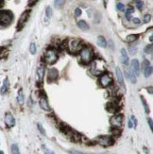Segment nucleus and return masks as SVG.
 Segmentation results:
<instances>
[{
    "label": "nucleus",
    "instance_id": "22",
    "mask_svg": "<svg viewBox=\"0 0 153 154\" xmlns=\"http://www.w3.org/2000/svg\"><path fill=\"white\" fill-rule=\"evenodd\" d=\"M138 39V35L137 34H131V35H128L126 38V41L128 43H133L135 42L136 40Z\"/></svg>",
    "mask_w": 153,
    "mask_h": 154
},
{
    "label": "nucleus",
    "instance_id": "32",
    "mask_svg": "<svg viewBox=\"0 0 153 154\" xmlns=\"http://www.w3.org/2000/svg\"><path fill=\"white\" fill-rule=\"evenodd\" d=\"M29 50H30V53L31 54H35V53H36V45H35V43H31V44H30V47H29Z\"/></svg>",
    "mask_w": 153,
    "mask_h": 154
},
{
    "label": "nucleus",
    "instance_id": "15",
    "mask_svg": "<svg viewBox=\"0 0 153 154\" xmlns=\"http://www.w3.org/2000/svg\"><path fill=\"white\" fill-rule=\"evenodd\" d=\"M121 63L124 65H126V66L129 64V57L126 52V49L124 48L121 49Z\"/></svg>",
    "mask_w": 153,
    "mask_h": 154
},
{
    "label": "nucleus",
    "instance_id": "49",
    "mask_svg": "<svg viewBox=\"0 0 153 154\" xmlns=\"http://www.w3.org/2000/svg\"><path fill=\"white\" fill-rule=\"evenodd\" d=\"M134 1H139V0H134Z\"/></svg>",
    "mask_w": 153,
    "mask_h": 154
},
{
    "label": "nucleus",
    "instance_id": "1",
    "mask_svg": "<svg viewBox=\"0 0 153 154\" xmlns=\"http://www.w3.org/2000/svg\"><path fill=\"white\" fill-rule=\"evenodd\" d=\"M94 58V52L92 50V48L85 47L83 48H81L80 50V59L82 61L83 63H89L92 61Z\"/></svg>",
    "mask_w": 153,
    "mask_h": 154
},
{
    "label": "nucleus",
    "instance_id": "46",
    "mask_svg": "<svg viewBox=\"0 0 153 154\" xmlns=\"http://www.w3.org/2000/svg\"><path fill=\"white\" fill-rule=\"evenodd\" d=\"M149 41H150V42L152 43V41H153V38H152V36H150V37H149Z\"/></svg>",
    "mask_w": 153,
    "mask_h": 154
},
{
    "label": "nucleus",
    "instance_id": "23",
    "mask_svg": "<svg viewBox=\"0 0 153 154\" xmlns=\"http://www.w3.org/2000/svg\"><path fill=\"white\" fill-rule=\"evenodd\" d=\"M17 101L20 105H23L24 104V94H23L22 90H19L18 92V96H17Z\"/></svg>",
    "mask_w": 153,
    "mask_h": 154
},
{
    "label": "nucleus",
    "instance_id": "13",
    "mask_svg": "<svg viewBox=\"0 0 153 154\" xmlns=\"http://www.w3.org/2000/svg\"><path fill=\"white\" fill-rule=\"evenodd\" d=\"M39 104H40V107L42 108V109L44 110V111L49 112V111L51 110L49 104H48V101H47V97H42L40 98V100H39Z\"/></svg>",
    "mask_w": 153,
    "mask_h": 154
},
{
    "label": "nucleus",
    "instance_id": "2",
    "mask_svg": "<svg viewBox=\"0 0 153 154\" xmlns=\"http://www.w3.org/2000/svg\"><path fill=\"white\" fill-rule=\"evenodd\" d=\"M58 60V54L55 49H47L44 55V61L47 64H53Z\"/></svg>",
    "mask_w": 153,
    "mask_h": 154
},
{
    "label": "nucleus",
    "instance_id": "25",
    "mask_svg": "<svg viewBox=\"0 0 153 154\" xmlns=\"http://www.w3.org/2000/svg\"><path fill=\"white\" fill-rule=\"evenodd\" d=\"M65 3V0H55V3H54V6H55V8H61V7H63V5Z\"/></svg>",
    "mask_w": 153,
    "mask_h": 154
},
{
    "label": "nucleus",
    "instance_id": "10",
    "mask_svg": "<svg viewBox=\"0 0 153 154\" xmlns=\"http://www.w3.org/2000/svg\"><path fill=\"white\" fill-rule=\"evenodd\" d=\"M59 77V72L56 68H50L48 70V74H47V78L48 81H54L56 80Z\"/></svg>",
    "mask_w": 153,
    "mask_h": 154
},
{
    "label": "nucleus",
    "instance_id": "4",
    "mask_svg": "<svg viewBox=\"0 0 153 154\" xmlns=\"http://www.w3.org/2000/svg\"><path fill=\"white\" fill-rule=\"evenodd\" d=\"M67 48L68 50L72 53H76V52L80 51L81 48V41L79 39H71V40L67 43Z\"/></svg>",
    "mask_w": 153,
    "mask_h": 154
},
{
    "label": "nucleus",
    "instance_id": "7",
    "mask_svg": "<svg viewBox=\"0 0 153 154\" xmlns=\"http://www.w3.org/2000/svg\"><path fill=\"white\" fill-rule=\"evenodd\" d=\"M104 70V65H103V61L101 64H98V60H96L95 63H93L92 68H91V71L94 75H100L103 73Z\"/></svg>",
    "mask_w": 153,
    "mask_h": 154
},
{
    "label": "nucleus",
    "instance_id": "3",
    "mask_svg": "<svg viewBox=\"0 0 153 154\" xmlns=\"http://www.w3.org/2000/svg\"><path fill=\"white\" fill-rule=\"evenodd\" d=\"M13 15L9 11H0V25L8 26L11 23Z\"/></svg>",
    "mask_w": 153,
    "mask_h": 154
},
{
    "label": "nucleus",
    "instance_id": "17",
    "mask_svg": "<svg viewBox=\"0 0 153 154\" xmlns=\"http://www.w3.org/2000/svg\"><path fill=\"white\" fill-rule=\"evenodd\" d=\"M97 45H98L100 47H107L106 39L104 38L103 36H98V37H97Z\"/></svg>",
    "mask_w": 153,
    "mask_h": 154
},
{
    "label": "nucleus",
    "instance_id": "24",
    "mask_svg": "<svg viewBox=\"0 0 153 154\" xmlns=\"http://www.w3.org/2000/svg\"><path fill=\"white\" fill-rule=\"evenodd\" d=\"M151 74H152V66L151 65H149V66L146 67L144 69V75H145L146 78H148V77L151 76Z\"/></svg>",
    "mask_w": 153,
    "mask_h": 154
},
{
    "label": "nucleus",
    "instance_id": "35",
    "mask_svg": "<svg viewBox=\"0 0 153 154\" xmlns=\"http://www.w3.org/2000/svg\"><path fill=\"white\" fill-rule=\"evenodd\" d=\"M150 65V63H149V61L148 60H145L144 61H143V63H142V67H143V69H145L146 67H148Z\"/></svg>",
    "mask_w": 153,
    "mask_h": 154
},
{
    "label": "nucleus",
    "instance_id": "6",
    "mask_svg": "<svg viewBox=\"0 0 153 154\" xmlns=\"http://www.w3.org/2000/svg\"><path fill=\"white\" fill-rule=\"evenodd\" d=\"M111 125H112L115 129H118L122 126V122H123V116L121 114H115L113 116L110 120Z\"/></svg>",
    "mask_w": 153,
    "mask_h": 154
},
{
    "label": "nucleus",
    "instance_id": "33",
    "mask_svg": "<svg viewBox=\"0 0 153 154\" xmlns=\"http://www.w3.org/2000/svg\"><path fill=\"white\" fill-rule=\"evenodd\" d=\"M136 7L138 8L139 11H142L143 8H144V3L141 2V1H138V2H137V4H136Z\"/></svg>",
    "mask_w": 153,
    "mask_h": 154
},
{
    "label": "nucleus",
    "instance_id": "30",
    "mask_svg": "<svg viewBox=\"0 0 153 154\" xmlns=\"http://www.w3.org/2000/svg\"><path fill=\"white\" fill-rule=\"evenodd\" d=\"M133 11H134V9H133L132 8H129L126 11V17H127L128 20H131V14H132Z\"/></svg>",
    "mask_w": 153,
    "mask_h": 154
},
{
    "label": "nucleus",
    "instance_id": "38",
    "mask_svg": "<svg viewBox=\"0 0 153 154\" xmlns=\"http://www.w3.org/2000/svg\"><path fill=\"white\" fill-rule=\"evenodd\" d=\"M150 19H151L150 14H146L145 17H144V22L145 23H148L149 21H150Z\"/></svg>",
    "mask_w": 153,
    "mask_h": 154
},
{
    "label": "nucleus",
    "instance_id": "36",
    "mask_svg": "<svg viewBox=\"0 0 153 154\" xmlns=\"http://www.w3.org/2000/svg\"><path fill=\"white\" fill-rule=\"evenodd\" d=\"M80 15H81V9L80 8L75 9V16H76V17H79Z\"/></svg>",
    "mask_w": 153,
    "mask_h": 154
},
{
    "label": "nucleus",
    "instance_id": "12",
    "mask_svg": "<svg viewBox=\"0 0 153 154\" xmlns=\"http://www.w3.org/2000/svg\"><path fill=\"white\" fill-rule=\"evenodd\" d=\"M131 71L135 76H139L140 75V63L136 59L131 61Z\"/></svg>",
    "mask_w": 153,
    "mask_h": 154
},
{
    "label": "nucleus",
    "instance_id": "19",
    "mask_svg": "<svg viewBox=\"0 0 153 154\" xmlns=\"http://www.w3.org/2000/svg\"><path fill=\"white\" fill-rule=\"evenodd\" d=\"M78 27H79L81 29V30H84V31L89 29V26H88L87 23L85 21H83V20L78 22Z\"/></svg>",
    "mask_w": 153,
    "mask_h": 154
},
{
    "label": "nucleus",
    "instance_id": "37",
    "mask_svg": "<svg viewBox=\"0 0 153 154\" xmlns=\"http://www.w3.org/2000/svg\"><path fill=\"white\" fill-rule=\"evenodd\" d=\"M131 121L132 122V125H133V127L136 128V126H137V120H136V118H135V117L133 116L131 117Z\"/></svg>",
    "mask_w": 153,
    "mask_h": 154
},
{
    "label": "nucleus",
    "instance_id": "39",
    "mask_svg": "<svg viewBox=\"0 0 153 154\" xmlns=\"http://www.w3.org/2000/svg\"><path fill=\"white\" fill-rule=\"evenodd\" d=\"M117 9H118L119 11H124V5H123L122 3H118V4H117Z\"/></svg>",
    "mask_w": 153,
    "mask_h": 154
},
{
    "label": "nucleus",
    "instance_id": "26",
    "mask_svg": "<svg viewBox=\"0 0 153 154\" xmlns=\"http://www.w3.org/2000/svg\"><path fill=\"white\" fill-rule=\"evenodd\" d=\"M52 16V9L50 7H47L45 9V17L47 19H50Z\"/></svg>",
    "mask_w": 153,
    "mask_h": 154
},
{
    "label": "nucleus",
    "instance_id": "21",
    "mask_svg": "<svg viewBox=\"0 0 153 154\" xmlns=\"http://www.w3.org/2000/svg\"><path fill=\"white\" fill-rule=\"evenodd\" d=\"M44 66L43 64H40V66L37 68V75L39 78V80H41L44 77Z\"/></svg>",
    "mask_w": 153,
    "mask_h": 154
},
{
    "label": "nucleus",
    "instance_id": "29",
    "mask_svg": "<svg viewBox=\"0 0 153 154\" xmlns=\"http://www.w3.org/2000/svg\"><path fill=\"white\" fill-rule=\"evenodd\" d=\"M152 49H153V45L150 44L149 45H146V47H145L144 51L146 54H151L152 53Z\"/></svg>",
    "mask_w": 153,
    "mask_h": 154
},
{
    "label": "nucleus",
    "instance_id": "28",
    "mask_svg": "<svg viewBox=\"0 0 153 154\" xmlns=\"http://www.w3.org/2000/svg\"><path fill=\"white\" fill-rule=\"evenodd\" d=\"M141 100H142V102H143V106H144V108H145V112L146 113H149V108L148 106V104H146V101L145 100L144 97H141Z\"/></svg>",
    "mask_w": 153,
    "mask_h": 154
},
{
    "label": "nucleus",
    "instance_id": "40",
    "mask_svg": "<svg viewBox=\"0 0 153 154\" xmlns=\"http://www.w3.org/2000/svg\"><path fill=\"white\" fill-rule=\"evenodd\" d=\"M132 21H133V23H134V24H136V25L141 24V20H140V19H138V18H133Z\"/></svg>",
    "mask_w": 153,
    "mask_h": 154
},
{
    "label": "nucleus",
    "instance_id": "43",
    "mask_svg": "<svg viewBox=\"0 0 153 154\" xmlns=\"http://www.w3.org/2000/svg\"><path fill=\"white\" fill-rule=\"evenodd\" d=\"M132 127H133V125H132V122H131V120H129V129H131Z\"/></svg>",
    "mask_w": 153,
    "mask_h": 154
},
{
    "label": "nucleus",
    "instance_id": "41",
    "mask_svg": "<svg viewBox=\"0 0 153 154\" xmlns=\"http://www.w3.org/2000/svg\"><path fill=\"white\" fill-rule=\"evenodd\" d=\"M148 125H149V128H150V130H152V119L151 118H148Z\"/></svg>",
    "mask_w": 153,
    "mask_h": 154
},
{
    "label": "nucleus",
    "instance_id": "16",
    "mask_svg": "<svg viewBox=\"0 0 153 154\" xmlns=\"http://www.w3.org/2000/svg\"><path fill=\"white\" fill-rule=\"evenodd\" d=\"M126 75H127V78H129V80H131V83H136V76L134 74H133L132 71H129L128 70L126 72Z\"/></svg>",
    "mask_w": 153,
    "mask_h": 154
},
{
    "label": "nucleus",
    "instance_id": "47",
    "mask_svg": "<svg viewBox=\"0 0 153 154\" xmlns=\"http://www.w3.org/2000/svg\"><path fill=\"white\" fill-rule=\"evenodd\" d=\"M107 2H108V0H104V3H105V5L107 4Z\"/></svg>",
    "mask_w": 153,
    "mask_h": 154
},
{
    "label": "nucleus",
    "instance_id": "8",
    "mask_svg": "<svg viewBox=\"0 0 153 154\" xmlns=\"http://www.w3.org/2000/svg\"><path fill=\"white\" fill-rule=\"evenodd\" d=\"M97 143L102 147H109L113 145V140L110 136H100L97 138Z\"/></svg>",
    "mask_w": 153,
    "mask_h": 154
},
{
    "label": "nucleus",
    "instance_id": "14",
    "mask_svg": "<svg viewBox=\"0 0 153 154\" xmlns=\"http://www.w3.org/2000/svg\"><path fill=\"white\" fill-rule=\"evenodd\" d=\"M28 16H29V11L23 12V14L21 15V17L19 19V22H18V28H22L23 26H24L26 24V22L28 21Z\"/></svg>",
    "mask_w": 153,
    "mask_h": 154
},
{
    "label": "nucleus",
    "instance_id": "42",
    "mask_svg": "<svg viewBox=\"0 0 153 154\" xmlns=\"http://www.w3.org/2000/svg\"><path fill=\"white\" fill-rule=\"evenodd\" d=\"M129 52H131V55L135 54V53H136V48H135V47H134V48L131 47V50H129Z\"/></svg>",
    "mask_w": 153,
    "mask_h": 154
},
{
    "label": "nucleus",
    "instance_id": "44",
    "mask_svg": "<svg viewBox=\"0 0 153 154\" xmlns=\"http://www.w3.org/2000/svg\"><path fill=\"white\" fill-rule=\"evenodd\" d=\"M148 91L149 92V94H152V87H151V86L148 87Z\"/></svg>",
    "mask_w": 153,
    "mask_h": 154
},
{
    "label": "nucleus",
    "instance_id": "20",
    "mask_svg": "<svg viewBox=\"0 0 153 154\" xmlns=\"http://www.w3.org/2000/svg\"><path fill=\"white\" fill-rule=\"evenodd\" d=\"M117 109H118V107H117V105H115V103L110 102L107 104V110H108L110 113H115Z\"/></svg>",
    "mask_w": 153,
    "mask_h": 154
},
{
    "label": "nucleus",
    "instance_id": "31",
    "mask_svg": "<svg viewBox=\"0 0 153 154\" xmlns=\"http://www.w3.org/2000/svg\"><path fill=\"white\" fill-rule=\"evenodd\" d=\"M43 147V150H44V154H55L53 150H51L50 149H48L47 146L43 145V147Z\"/></svg>",
    "mask_w": 153,
    "mask_h": 154
},
{
    "label": "nucleus",
    "instance_id": "27",
    "mask_svg": "<svg viewBox=\"0 0 153 154\" xmlns=\"http://www.w3.org/2000/svg\"><path fill=\"white\" fill-rule=\"evenodd\" d=\"M11 153L12 154H20V151H19V149H18V146L16 144H13L11 146Z\"/></svg>",
    "mask_w": 153,
    "mask_h": 154
},
{
    "label": "nucleus",
    "instance_id": "5",
    "mask_svg": "<svg viewBox=\"0 0 153 154\" xmlns=\"http://www.w3.org/2000/svg\"><path fill=\"white\" fill-rule=\"evenodd\" d=\"M98 81H99V84L101 85L103 88H106V87H109L110 85L112 84L113 78L110 74L105 73V74H102L101 76H100Z\"/></svg>",
    "mask_w": 153,
    "mask_h": 154
},
{
    "label": "nucleus",
    "instance_id": "45",
    "mask_svg": "<svg viewBox=\"0 0 153 154\" xmlns=\"http://www.w3.org/2000/svg\"><path fill=\"white\" fill-rule=\"evenodd\" d=\"M71 153H74V154H82V153H80V152L75 151V150H73V151H71Z\"/></svg>",
    "mask_w": 153,
    "mask_h": 154
},
{
    "label": "nucleus",
    "instance_id": "48",
    "mask_svg": "<svg viewBox=\"0 0 153 154\" xmlns=\"http://www.w3.org/2000/svg\"><path fill=\"white\" fill-rule=\"evenodd\" d=\"M0 154H4V152H3V151H0Z\"/></svg>",
    "mask_w": 153,
    "mask_h": 154
},
{
    "label": "nucleus",
    "instance_id": "34",
    "mask_svg": "<svg viewBox=\"0 0 153 154\" xmlns=\"http://www.w3.org/2000/svg\"><path fill=\"white\" fill-rule=\"evenodd\" d=\"M37 126H38L39 130H40V132H41L42 134H44V135H45V134H47V133H45V130H44V129L43 128V126H42L41 124H38Z\"/></svg>",
    "mask_w": 153,
    "mask_h": 154
},
{
    "label": "nucleus",
    "instance_id": "9",
    "mask_svg": "<svg viewBox=\"0 0 153 154\" xmlns=\"http://www.w3.org/2000/svg\"><path fill=\"white\" fill-rule=\"evenodd\" d=\"M5 124L9 128H11L15 125V119L11 113H7L5 114Z\"/></svg>",
    "mask_w": 153,
    "mask_h": 154
},
{
    "label": "nucleus",
    "instance_id": "11",
    "mask_svg": "<svg viewBox=\"0 0 153 154\" xmlns=\"http://www.w3.org/2000/svg\"><path fill=\"white\" fill-rule=\"evenodd\" d=\"M115 72H116V77H117V80H118L119 85L125 90L126 88H125V83H124V78H123V73H122L121 69L118 67H116Z\"/></svg>",
    "mask_w": 153,
    "mask_h": 154
},
{
    "label": "nucleus",
    "instance_id": "18",
    "mask_svg": "<svg viewBox=\"0 0 153 154\" xmlns=\"http://www.w3.org/2000/svg\"><path fill=\"white\" fill-rule=\"evenodd\" d=\"M8 89H9V80H8V78H5L4 82H3V85L1 87V90H0V93L2 95H4L7 93Z\"/></svg>",
    "mask_w": 153,
    "mask_h": 154
}]
</instances>
